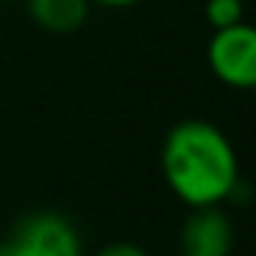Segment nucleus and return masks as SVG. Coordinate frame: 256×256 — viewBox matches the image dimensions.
Masks as SVG:
<instances>
[{"mask_svg": "<svg viewBox=\"0 0 256 256\" xmlns=\"http://www.w3.org/2000/svg\"><path fill=\"white\" fill-rule=\"evenodd\" d=\"M166 187L187 208L223 205L241 187L238 154L229 136L202 118L178 120L160 145Z\"/></svg>", "mask_w": 256, "mask_h": 256, "instance_id": "nucleus-1", "label": "nucleus"}, {"mask_svg": "<svg viewBox=\"0 0 256 256\" xmlns=\"http://www.w3.org/2000/svg\"><path fill=\"white\" fill-rule=\"evenodd\" d=\"M193 214L181 226V250L187 256H229L235 247L232 217L220 205L190 208Z\"/></svg>", "mask_w": 256, "mask_h": 256, "instance_id": "nucleus-4", "label": "nucleus"}, {"mask_svg": "<svg viewBox=\"0 0 256 256\" xmlns=\"http://www.w3.org/2000/svg\"><path fill=\"white\" fill-rule=\"evenodd\" d=\"M10 244L16 256H84L82 232L60 211H34L22 217Z\"/></svg>", "mask_w": 256, "mask_h": 256, "instance_id": "nucleus-3", "label": "nucleus"}, {"mask_svg": "<svg viewBox=\"0 0 256 256\" xmlns=\"http://www.w3.org/2000/svg\"><path fill=\"white\" fill-rule=\"evenodd\" d=\"M94 256H151V253L136 241H112V244L100 247Z\"/></svg>", "mask_w": 256, "mask_h": 256, "instance_id": "nucleus-7", "label": "nucleus"}, {"mask_svg": "<svg viewBox=\"0 0 256 256\" xmlns=\"http://www.w3.org/2000/svg\"><path fill=\"white\" fill-rule=\"evenodd\" d=\"M181 256H187V253H181Z\"/></svg>", "mask_w": 256, "mask_h": 256, "instance_id": "nucleus-10", "label": "nucleus"}, {"mask_svg": "<svg viewBox=\"0 0 256 256\" xmlns=\"http://www.w3.org/2000/svg\"><path fill=\"white\" fill-rule=\"evenodd\" d=\"M0 256H16V253H12V244H10V238H6V241H0Z\"/></svg>", "mask_w": 256, "mask_h": 256, "instance_id": "nucleus-9", "label": "nucleus"}, {"mask_svg": "<svg viewBox=\"0 0 256 256\" xmlns=\"http://www.w3.org/2000/svg\"><path fill=\"white\" fill-rule=\"evenodd\" d=\"M208 66L217 82L232 90H250L256 84V30L247 22L211 30Z\"/></svg>", "mask_w": 256, "mask_h": 256, "instance_id": "nucleus-2", "label": "nucleus"}, {"mask_svg": "<svg viewBox=\"0 0 256 256\" xmlns=\"http://www.w3.org/2000/svg\"><path fill=\"white\" fill-rule=\"evenodd\" d=\"M106 6V10H126V6H136L142 0H90V6Z\"/></svg>", "mask_w": 256, "mask_h": 256, "instance_id": "nucleus-8", "label": "nucleus"}, {"mask_svg": "<svg viewBox=\"0 0 256 256\" xmlns=\"http://www.w3.org/2000/svg\"><path fill=\"white\" fill-rule=\"evenodd\" d=\"M24 10L36 28L54 36L76 34L90 16V0H24Z\"/></svg>", "mask_w": 256, "mask_h": 256, "instance_id": "nucleus-5", "label": "nucleus"}, {"mask_svg": "<svg viewBox=\"0 0 256 256\" xmlns=\"http://www.w3.org/2000/svg\"><path fill=\"white\" fill-rule=\"evenodd\" d=\"M205 22L211 30L244 22V0H205Z\"/></svg>", "mask_w": 256, "mask_h": 256, "instance_id": "nucleus-6", "label": "nucleus"}]
</instances>
